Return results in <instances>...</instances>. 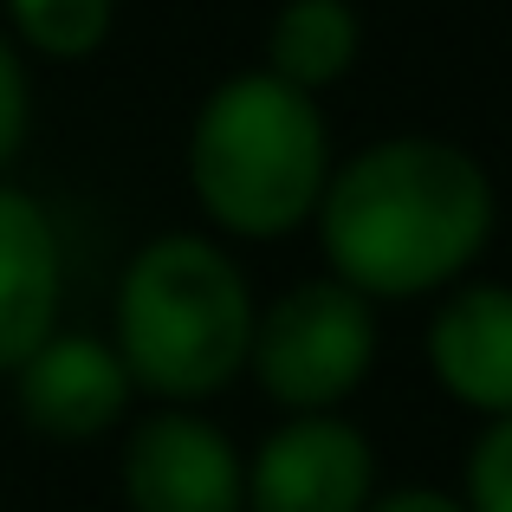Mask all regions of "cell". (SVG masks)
Returning <instances> with one entry per match:
<instances>
[{
    "mask_svg": "<svg viewBox=\"0 0 512 512\" xmlns=\"http://www.w3.org/2000/svg\"><path fill=\"white\" fill-rule=\"evenodd\" d=\"M312 221L331 279L376 305L461 286V273L493 240L500 201L493 175L461 143L383 137L331 169Z\"/></svg>",
    "mask_w": 512,
    "mask_h": 512,
    "instance_id": "obj_1",
    "label": "cell"
},
{
    "mask_svg": "<svg viewBox=\"0 0 512 512\" xmlns=\"http://www.w3.org/2000/svg\"><path fill=\"white\" fill-rule=\"evenodd\" d=\"M331 182V124L312 91L273 72H234L201 98L188 130V188L234 240H286Z\"/></svg>",
    "mask_w": 512,
    "mask_h": 512,
    "instance_id": "obj_2",
    "label": "cell"
},
{
    "mask_svg": "<svg viewBox=\"0 0 512 512\" xmlns=\"http://www.w3.org/2000/svg\"><path fill=\"white\" fill-rule=\"evenodd\" d=\"M253 286L208 234H156L117 279V357L156 402H208L247 370Z\"/></svg>",
    "mask_w": 512,
    "mask_h": 512,
    "instance_id": "obj_3",
    "label": "cell"
},
{
    "mask_svg": "<svg viewBox=\"0 0 512 512\" xmlns=\"http://www.w3.org/2000/svg\"><path fill=\"white\" fill-rule=\"evenodd\" d=\"M376 305L344 279H299L253 312L247 370L286 415H331L376 370Z\"/></svg>",
    "mask_w": 512,
    "mask_h": 512,
    "instance_id": "obj_4",
    "label": "cell"
},
{
    "mask_svg": "<svg viewBox=\"0 0 512 512\" xmlns=\"http://www.w3.org/2000/svg\"><path fill=\"white\" fill-rule=\"evenodd\" d=\"M117 487L130 512H247V461L221 422L169 402L130 428Z\"/></svg>",
    "mask_w": 512,
    "mask_h": 512,
    "instance_id": "obj_5",
    "label": "cell"
},
{
    "mask_svg": "<svg viewBox=\"0 0 512 512\" xmlns=\"http://www.w3.org/2000/svg\"><path fill=\"white\" fill-rule=\"evenodd\" d=\"M376 448L350 415H286L247 461V512H363Z\"/></svg>",
    "mask_w": 512,
    "mask_h": 512,
    "instance_id": "obj_6",
    "label": "cell"
},
{
    "mask_svg": "<svg viewBox=\"0 0 512 512\" xmlns=\"http://www.w3.org/2000/svg\"><path fill=\"white\" fill-rule=\"evenodd\" d=\"M130 396H137V383H130L117 344L91 338V331H52V338L13 370L20 422L33 428V435H52V441L111 435L130 415Z\"/></svg>",
    "mask_w": 512,
    "mask_h": 512,
    "instance_id": "obj_7",
    "label": "cell"
},
{
    "mask_svg": "<svg viewBox=\"0 0 512 512\" xmlns=\"http://www.w3.org/2000/svg\"><path fill=\"white\" fill-rule=\"evenodd\" d=\"M428 370L461 409L500 422L512 415V286L474 279L448 286L428 318Z\"/></svg>",
    "mask_w": 512,
    "mask_h": 512,
    "instance_id": "obj_8",
    "label": "cell"
},
{
    "mask_svg": "<svg viewBox=\"0 0 512 512\" xmlns=\"http://www.w3.org/2000/svg\"><path fill=\"white\" fill-rule=\"evenodd\" d=\"M59 299H65L59 227L39 208V195L0 182V376H13L59 331Z\"/></svg>",
    "mask_w": 512,
    "mask_h": 512,
    "instance_id": "obj_9",
    "label": "cell"
},
{
    "mask_svg": "<svg viewBox=\"0 0 512 512\" xmlns=\"http://www.w3.org/2000/svg\"><path fill=\"white\" fill-rule=\"evenodd\" d=\"M363 52V20L350 0H286L266 26V72L299 91H325L350 78Z\"/></svg>",
    "mask_w": 512,
    "mask_h": 512,
    "instance_id": "obj_10",
    "label": "cell"
},
{
    "mask_svg": "<svg viewBox=\"0 0 512 512\" xmlns=\"http://www.w3.org/2000/svg\"><path fill=\"white\" fill-rule=\"evenodd\" d=\"M13 26L46 59H91L111 39L117 0H7Z\"/></svg>",
    "mask_w": 512,
    "mask_h": 512,
    "instance_id": "obj_11",
    "label": "cell"
},
{
    "mask_svg": "<svg viewBox=\"0 0 512 512\" xmlns=\"http://www.w3.org/2000/svg\"><path fill=\"white\" fill-rule=\"evenodd\" d=\"M467 512H512V415L487 422V435L467 454Z\"/></svg>",
    "mask_w": 512,
    "mask_h": 512,
    "instance_id": "obj_12",
    "label": "cell"
},
{
    "mask_svg": "<svg viewBox=\"0 0 512 512\" xmlns=\"http://www.w3.org/2000/svg\"><path fill=\"white\" fill-rule=\"evenodd\" d=\"M26 130H33V85H26L20 52L0 39V175H7L13 156H20Z\"/></svg>",
    "mask_w": 512,
    "mask_h": 512,
    "instance_id": "obj_13",
    "label": "cell"
},
{
    "mask_svg": "<svg viewBox=\"0 0 512 512\" xmlns=\"http://www.w3.org/2000/svg\"><path fill=\"white\" fill-rule=\"evenodd\" d=\"M363 512H467V500H454L441 487H396V493H376Z\"/></svg>",
    "mask_w": 512,
    "mask_h": 512,
    "instance_id": "obj_14",
    "label": "cell"
}]
</instances>
